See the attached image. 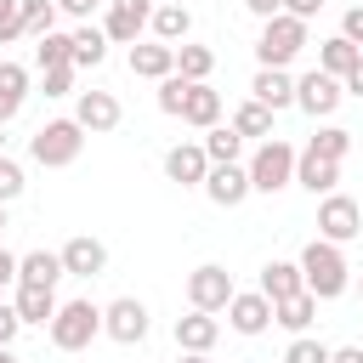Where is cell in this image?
<instances>
[{
	"instance_id": "cell-1",
	"label": "cell",
	"mask_w": 363,
	"mask_h": 363,
	"mask_svg": "<svg viewBox=\"0 0 363 363\" xmlns=\"http://www.w3.org/2000/svg\"><path fill=\"white\" fill-rule=\"evenodd\" d=\"M301 284H306V295H318V301H335V295H346V284H352V267H346V250L340 244H329V238H312L306 250H301Z\"/></svg>"
},
{
	"instance_id": "cell-2",
	"label": "cell",
	"mask_w": 363,
	"mask_h": 363,
	"mask_svg": "<svg viewBox=\"0 0 363 363\" xmlns=\"http://www.w3.org/2000/svg\"><path fill=\"white\" fill-rule=\"evenodd\" d=\"M45 335H51L57 352H85V346L102 335V306H96L91 295H85V301H57Z\"/></svg>"
},
{
	"instance_id": "cell-3",
	"label": "cell",
	"mask_w": 363,
	"mask_h": 363,
	"mask_svg": "<svg viewBox=\"0 0 363 363\" xmlns=\"http://www.w3.org/2000/svg\"><path fill=\"white\" fill-rule=\"evenodd\" d=\"M85 153V130H79V119L68 113V119H45L34 136H28V159L34 164H45V170H62V164H74Z\"/></svg>"
},
{
	"instance_id": "cell-4",
	"label": "cell",
	"mask_w": 363,
	"mask_h": 363,
	"mask_svg": "<svg viewBox=\"0 0 363 363\" xmlns=\"http://www.w3.org/2000/svg\"><path fill=\"white\" fill-rule=\"evenodd\" d=\"M306 45H312V40H306V23H301V17H289V11H278V17H267V23H261L255 57H261V68H289Z\"/></svg>"
},
{
	"instance_id": "cell-5",
	"label": "cell",
	"mask_w": 363,
	"mask_h": 363,
	"mask_svg": "<svg viewBox=\"0 0 363 363\" xmlns=\"http://www.w3.org/2000/svg\"><path fill=\"white\" fill-rule=\"evenodd\" d=\"M244 170H250V193H267V199H272V193H284V187L295 182V147H289L284 136H267V142L250 153Z\"/></svg>"
},
{
	"instance_id": "cell-6",
	"label": "cell",
	"mask_w": 363,
	"mask_h": 363,
	"mask_svg": "<svg viewBox=\"0 0 363 363\" xmlns=\"http://www.w3.org/2000/svg\"><path fill=\"white\" fill-rule=\"evenodd\" d=\"M363 233V204L352 199V193H323V204H318V238H329V244H352Z\"/></svg>"
},
{
	"instance_id": "cell-7",
	"label": "cell",
	"mask_w": 363,
	"mask_h": 363,
	"mask_svg": "<svg viewBox=\"0 0 363 363\" xmlns=\"http://www.w3.org/2000/svg\"><path fill=\"white\" fill-rule=\"evenodd\" d=\"M102 335L119 340V346H142L147 340V301H136V295L108 301L102 306Z\"/></svg>"
},
{
	"instance_id": "cell-8",
	"label": "cell",
	"mask_w": 363,
	"mask_h": 363,
	"mask_svg": "<svg viewBox=\"0 0 363 363\" xmlns=\"http://www.w3.org/2000/svg\"><path fill=\"white\" fill-rule=\"evenodd\" d=\"M147 17H153V0H108V11H102V34H108V45H136L142 40V28H147Z\"/></svg>"
},
{
	"instance_id": "cell-9",
	"label": "cell",
	"mask_w": 363,
	"mask_h": 363,
	"mask_svg": "<svg viewBox=\"0 0 363 363\" xmlns=\"http://www.w3.org/2000/svg\"><path fill=\"white\" fill-rule=\"evenodd\" d=\"M340 102H346V91H340V79H335V74L312 68V74H301V79H295V108H301V113H312V119H329Z\"/></svg>"
},
{
	"instance_id": "cell-10",
	"label": "cell",
	"mask_w": 363,
	"mask_h": 363,
	"mask_svg": "<svg viewBox=\"0 0 363 363\" xmlns=\"http://www.w3.org/2000/svg\"><path fill=\"white\" fill-rule=\"evenodd\" d=\"M74 119H79L85 136H108V130H119L125 108H119L113 91H74Z\"/></svg>"
},
{
	"instance_id": "cell-11",
	"label": "cell",
	"mask_w": 363,
	"mask_h": 363,
	"mask_svg": "<svg viewBox=\"0 0 363 363\" xmlns=\"http://www.w3.org/2000/svg\"><path fill=\"white\" fill-rule=\"evenodd\" d=\"M227 301H233V272H227V267L204 261V267L187 272V306H199V312H221Z\"/></svg>"
},
{
	"instance_id": "cell-12",
	"label": "cell",
	"mask_w": 363,
	"mask_h": 363,
	"mask_svg": "<svg viewBox=\"0 0 363 363\" xmlns=\"http://www.w3.org/2000/svg\"><path fill=\"white\" fill-rule=\"evenodd\" d=\"M221 312H227L233 335H267V329H272V301H267L261 289H233V301H227Z\"/></svg>"
},
{
	"instance_id": "cell-13",
	"label": "cell",
	"mask_w": 363,
	"mask_h": 363,
	"mask_svg": "<svg viewBox=\"0 0 363 363\" xmlns=\"http://www.w3.org/2000/svg\"><path fill=\"white\" fill-rule=\"evenodd\" d=\"M199 187H204V199H210V204L238 210V204L250 199V170H244V164H210Z\"/></svg>"
},
{
	"instance_id": "cell-14",
	"label": "cell",
	"mask_w": 363,
	"mask_h": 363,
	"mask_svg": "<svg viewBox=\"0 0 363 363\" xmlns=\"http://www.w3.org/2000/svg\"><path fill=\"white\" fill-rule=\"evenodd\" d=\"M57 255H62V272H68V278H102V272H108V244L91 238V233H74Z\"/></svg>"
},
{
	"instance_id": "cell-15",
	"label": "cell",
	"mask_w": 363,
	"mask_h": 363,
	"mask_svg": "<svg viewBox=\"0 0 363 363\" xmlns=\"http://www.w3.org/2000/svg\"><path fill=\"white\" fill-rule=\"evenodd\" d=\"M176 352H210L216 340H221V318L216 312H199V306H187V318H176Z\"/></svg>"
},
{
	"instance_id": "cell-16",
	"label": "cell",
	"mask_w": 363,
	"mask_h": 363,
	"mask_svg": "<svg viewBox=\"0 0 363 363\" xmlns=\"http://www.w3.org/2000/svg\"><path fill=\"white\" fill-rule=\"evenodd\" d=\"M250 96H255L261 108L284 113V108H295V74H289V68H255V79H250Z\"/></svg>"
},
{
	"instance_id": "cell-17",
	"label": "cell",
	"mask_w": 363,
	"mask_h": 363,
	"mask_svg": "<svg viewBox=\"0 0 363 363\" xmlns=\"http://www.w3.org/2000/svg\"><path fill=\"white\" fill-rule=\"evenodd\" d=\"M182 125H193V130H210V125H221V91L210 85V79H193L187 85V102H182V113H176Z\"/></svg>"
},
{
	"instance_id": "cell-18",
	"label": "cell",
	"mask_w": 363,
	"mask_h": 363,
	"mask_svg": "<svg viewBox=\"0 0 363 363\" xmlns=\"http://www.w3.org/2000/svg\"><path fill=\"white\" fill-rule=\"evenodd\" d=\"M130 74L136 79H164V74H176V45H164V40H136L130 45Z\"/></svg>"
},
{
	"instance_id": "cell-19",
	"label": "cell",
	"mask_w": 363,
	"mask_h": 363,
	"mask_svg": "<svg viewBox=\"0 0 363 363\" xmlns=\"http://www.w3.org/2000/svg\"><path fill=\"white\" fill-rule=\"evenodd\" d=\"M204 170H210V159H204V147H199V142H176V147L164 153V176H170L176 187H199V182H204Z\"/></svg>"
},
{
	"instance_id": "cell-20",
	"label": "cell",
	"mask_w": 363,
	"mask_h": 363,
	"mask_svg": "<svg viewBox=\"0 0 363 363\" xmlns=\"http://www.w3.org/2000/svg\"><path fill=\"white\" fill-rule=\"evenodd\" d=\"M295 182L312 193V199H323V193H335V182H340V159H318V153H295Z\"/></svg>"
},
{
	"instance_id": "cell-21",
	"label": "cell",
	"mask_w": 363,
	"mask_h": 363,
	"mask_svg": "<svg viewBox=\"0 0 363 363\" xmlns=\"http://www.w3.org/2000/svg\"><path fill=\"white\" fill-rule=\"evenodd\" d=\"M147 34H153V40H164V45H182V40L193 34V11H187V6H176V0H159V6H153V17H147Z\"/></svg>"
},
{
	"instance_id": "cell-22",
	"label": "cell",
	"mask_w": 363,
	"mask_h": 363,
	"mask_svg": "<svg viewBox=\"0 0 363 363\" xmlns=\"http://www.w3.org/2000/svg\"><path fill=\"white\" fill-rule=\"evenodd\" d=\"M11 306H17L23 329H28V323H34V329H45V323H51V312H57V289H45V284H17Z\"/></svg>"
},
{
	"instance_id": "cell-23",
	"label": "cell",
	"mask_w": 363,
	"mask_h": 363,
	"mask_svg": "<svg viewBox=\"0 0 363 363\" xmlns=\"http://www.w3.org/2000/svg\"><path fill=\"white\" fill-rule=\"evenodd\" d=\"M57 278H68L57 250H28V255H17V284H45V289H57Z\"/></svg>"
},
{
	"instance_id": "cell-24",
	"label": "cell",
	"mask_w": 363,
	"mask_h": 363,
	"mask_svg": "<svg viewBox=\"0 0 363 363\" xmlns=\"http://www.w3.org/2000/svg\"><path fill=\"white\" fill-rule=\"evenodd\" d=\"M102 57H108V34L96 28V23H79L74 28V74H91V68H102Z\"/></svg>"
},
{
	"instance_id": "cell-25",
	"label": "cell",
	"mask_w": 363,
	"mask_h": 363,
	"mask_svg": "<svg viewBox=\"0 0 363 363\" xmlns=\"http://www.w3.org/2000/svg\"><path fill=\"white\" fill-rule=\"evenodd\" d=\"M255 289H261L267 301H289V295H301L306 284H301V267H295V261H267Z\"/></svg>"
},
{
	"instance_id": "cell-26",
	"label": "cell",
	"mask_w": 363,
	"mask_h": 363,
	"mask_svg": "<svg viewBox=\"0 0 363 363\" xmlns=\"http://www.w3.org/2000/svg\"><path fill=\"white\" fill-rule=\"evenodd\" d=\"M312 318H318V295H289V301H272V323L278 329H289V335H306L312 329Z\"/></svg>"
},
{
	"instance_id": "cell-27",
	"label": "cell",
	"mask_w": 363,
	"mask_h": 363,
	"mask_svg": "<svg viewBox=\"0 0 363 363\" xmlns=\"http://www.w3.org/2000/svg\"><path fill=\"white\" fill-rule=\"evenodd\" d=\"M23 102H28V68L23 62H0V125H11Z\"/></svg>"
},
{
	"instance_id": "cell-28",
	"label": "cell",
	"mask_w": 363,
	"mask_h": 363,
	"mask_svg": "<svg viewBox=\"0 0 363 363\" xmlns=\"http://www.w3.org/2000/svg\"><path fill=\"white\" fill-rule=\"evenodd\" d=\"M272 119H278V113H272V108H261V102L250 96V102H238V108H233V119H227V125H233L244 142H250V136H255V142H267V136H272Z\"/></svg>"
},
{
	"instance_id": "cell-29",
	"label": "cell",
	"mask_w": 363,
	"mask_h": 363,
	"mask_svg": "<svg viewBox=\"0 0 363 363\" xmlns=\"http://www.w3.org/2000/svg\"><path fill=\"white\" fill-rule=\"evenodd\" d=\"M199 147H204V159H210V164H238V153H244V136H238L233 125H210Z\"/></svg>"
},
{
	"instance_id": "cell-30",
	"label": "cell",
	"mask_w": 363,
	"mask_h": 363,
	"mask_svg": "<svg viewBox=\"0 0 363 363\" xmlns=\"http://www.w3.org/2000/svg\"><path fill=\"white\" fill-rule=\"evenodd\" d=\"M357 57H363V51H357L346 34H335V40H318V68H323V74H335V79H346V68H352Z\"/></svg>"
},
{
	"instance_id": "cell-31",
	"label": "cell",
	"mask_w": 363,
	"mask_h": 363,
	"mask_svg": "<svg viewBox=\"0 0 363 363\" xmlns=\"http://www.w3.org/2000/svg\"><path fill=\"white\" fill-rule=\"evenodd\" d=\"M306 153H318V159H346V153H352V130H346V125H318V130L306 136Z\"/></svg>"
},
{
	"instance_id": "cell-32",
	"label": "cell",
	"mask_w": 363,
	"mask_h": 363,
	"mask_svg": "<svg viewBox=\"0 0 363 363\" xmlns=\"http://www.w3.org/2000/svg\"><path fill=\"white\" fill-rule=\"evenodd\" d=\"M68 57H74V34H57V28H51V34L34 40V68H40V74H45V68H62Z\"/></svg>"
},
{
	"instance_id": "cell-33",
	"label": "cell",
	"mask_w": 363,
	"mask_h": 363,
	"mask_svg": "<svg viewBox=\"0 0 363 363\" xmlns=\"http://www.w3.org/2000/svg\"><path fill=\"white\" fill-rule=\"evenodd\" d=\"M210 68H216V51L210 45H193V40L176 45V74L182 79H210Z\"/></svg>"
},
{
	"instance_id": "cell-34",
	"label": "cell",
	"mask_w": 363,
	"mask_h": 363,
	"mask_svg": "<svg viewBox=\"0 0 363 363\" xmlns=\"http://www.w3.org/2000/svg\"><path fill=\"white\" fill-rule=\"evenodd\" d=\"M57 17H62V11H57V0H23V34H28V40L51 34V28H57Z\"/></svg>"
},
{
	"instance_id": "cell-35",
	"label": "cell",
	"mask_w": 363,
	"mask_h": 363,
	"mask_svg": "<svg viewBox=\"0 0 363 363\" xmlns=\"http://www.w3.org/2000/svg\"><path fill=\"white\" fill-rule=\"evenodd\" d=\"M187 85H193V79L164 74V79H159V113H170V119H176V113H182V102H187Z\"/></svg>"
},
{
	"instance_id": "cell-36",
	"label": "cell",
	"mask_w": 363,
	"mask_h": 363,
	"mask_svg": "<svg viewBox=\"0 0 363 363\" xmlns=\"http://www.w3.org/2000/svg\"><path fill=\"white\" fill-rule=\"evenodd\" d=\"M284 363H329V346H323V340H312V335H295V340H289V352H284Z\"/></svg>"
},
{
	"instance_id": "cell-37",
	"label": "cell",
	"mask_w": 363,
	"mask_h": 363,
	"mask_svg": "<svg viewBox=\"0 0 363 363\" xmlns=\"http://www.w3.org/2000/svg\"><path fill=\"white\" fill-rule=\"evenodd\" d=\"M28 187V176H23V164L11 159V153H0V204H11L17 193Z\"/></svg>"
},
{
	"instance_id": "cell-38",
	"label": "cell",
	"mask_w": 363,
	"mask_h": 363,
	"mask_svg": "<svg viewBox=\"0 0 363 363\" xmlns=\"http://www.w3.org/2000/svg\"><path fill=\"white\" fill-rule=\"evenodd\" d=\"M40 91H45V96H74V62L45 68V74H40Z\"/></svg>"
},
{
	"instance_id": "cell-39",
	"label": "cell",
	"mask_w": 363,
	"mask_h": 363,
	"mask_svg": "<svg viewBox=\"0 0 363 363\" xmlns=\"http://www.w3.org/2000/svg\"><path fill=\"white\" fill-rule=\"evenodd\" d=\"M23 40V0H0V45Z\"/></svg>"
},
{
	"instance_id": "cell-40",
	"label": "cell",
	"mask_w": 363,
	"mask_h": 363,
	"mask_svg": "<svg viewBox=\"0 0 363 363\" xmlns=\"http://www.w3.org/2000/svg\"><path fill=\"white\" fill-rule=\"evenodd\" d=\"M340 34L363 51V6H346V17H340Z\"/></svg>"
},
{
	"instance_id": "cell-41",
	"label": "cell",
	"mask_w": 363,
	"mask_h": 363,
	"mask_svg": "<svg viewBox=\"0 0 363 363\" xmlns=\"http://www.w3.org/2000/svg\"><path fill=\"white\" fill-rule=\"evenodd\" d=\"M17 329H23L17 306H11V301H0V346H11V340H17Z\"/></svg>"
},
{
	"instance_id": "cell-42",
	"label": "cell",
	"mask_w": 363,
	"mask_h": 363,
	"mask_svg": "<svg viewBox=\"0 0 363 363\" xmlns=\"http://www.w3.org/2000/svg\"><path fill=\"white\" fill-rule=\"evenodd\" d=\"M102 0H57V11L62 17H74V23H91V11H96Z\"/></svg>"
},
{
	"instance_id": "cell-43",
	"label": "cell",
	"mask_w": 363,
	"mask_h": 363,
	"mask_svg": "<svg viewBox=\"0 0 363 363\" xmlns=\"http://www.w3.org/2000/svg\"><path fill=\"white\" fill-rule=\"evenodd\" d=\"M284 11H289V17H301V23H312V17L323 11V0H284Z\"/></svg>"
},
{
	"instance_id": "cell-44",
	"label": "cell",
	"mask_w": 363,
	"mask_h": 363,
	"mask_svg": "<svg viewBox=\"0 0 363 363\" xmlns=\"http://www.w3.org/2000/svg\"><path fill=\"white\" fill-rule=\"evenodd\" d=\"M340 91H346V96H363V57H357V62L346 68V79H340Z\"/></svg>"
},
{
	"instance_id": "cell-45",
	"label": "cell",
	"mask_w": 363,
	"mask_h": 363,
	"mask_svg": "<svg viewBox=\"0 0 363 363\" xmlns=\"http://www.w3.org/2000/svg\"><path fill=\"white\" fill-rule=\"evenodd\" d=\"M244 11L267 23V17H278V11H284V0H244Z\"/></svg>"
},
{
	"instance_id": "cell-46",
	"label": "cell",
	"mask_w": 363,
	"mask_h": 363,
	"mask_svg": "<svg viewBox=\"0 0 363 363\" xmlns=\"http://www.w3.org/2000/svg\"><path fill=\"white\" fill-rule=\"evenodd\" d=\"M6 284H17V255L0 244V295H6Z\"/></svg>"
},
{
	"instance_id": "cell-47",
	"label": "cell",
	"mask_w": 363,
	"mask_h": 363,
	"mask_svg": "<svg viewBox=\"0 0 363 363\" xmlns=\"http://www.w3.org/2000/svg\"><path fill=\"white\" fill-rule=\"evenodd\" d=\"M329 363H363V346H329Z\"/></svg>"
},
{
	"instance_id": "cell-48",
	"label": "cell",
	"mask_w": 363,
	"mask_h": 363,
	"mask_svg": "<svg viewBox=\"0 0 363 363\" xmlns=\"http://www.w3.org/2000/svg\"><path fill=\"white\" fill-rule=\"evenodd\" d=\"M176 363H210V352H182Z\"/></svg>"
},
{
	"instance_id": "cell-49",
	"label": "cell",
	"mask_w": 363,
	"mask_h": 363,
	"mask_svg": "<svg viewBox=\"0 0 363 363\" xmlns=\"http://www.w3.org/2000/svg\"><path fill=\"white\" fill-rule=\"evenodd\" d=\"M0 363H17V352H11V346H0Z\"/></svg>"
},
{
	"instance_id": "cell-50",
	"label": "cell",
	"mask_w": 363,
	"mask_h": 363,
	"mask_svg": "<svg viewBox=\"0 0 363 363\" xmlns=\"http://www.w3.org/2000/svg\"><path fill=\"white\" fill-rule=\"evenodd\" d=\"M0 153H6V125H0Z\"/></svg>"
},
{
	"instance_id": "cell-51",
	"label": "cell",
	"mask_w": 363,
	"mask_h": 363,
	"mask_svg": "<svg viewBox=\"0 0 363 363\" xmlns=\"http://www.w3.org/2000/svg\"><path fill=\"white\" fill-rule=\"evenodd\" d=\"M0 233H6V204H0Z\"/></svg>"
},
{
	"instance_id": "cell-52",
	"label": "cell",
	"mask_w": 363,
	"mask_h": 363,
	"mask_svg": "<svg viewBox=\"0 0 363 363\" xmlns=\"http://www.w3.org/2000/svg\"><path fill=\"white\" fill-rule=\"evenodd\" d=\"M357 295H363V284H357Z\"/></svg>"
},
{
	"instance_id": "cell-53",
	"label": "cell",
	"mask_w": 363,
	"mask_h": 363,
	"mask_svg": "<svg viewBox=\"0 0 363 363\" xmlns=\"http://www.w3.org/2000/svg\"><path fill=\"white\" fill-rule=\"evenodd\" d=\"M176 6H187V0H176Z\"/></svg>"
}]
</instances>
